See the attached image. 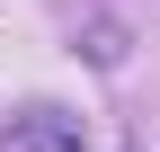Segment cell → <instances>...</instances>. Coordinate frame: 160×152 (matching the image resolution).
Masks as SVG:
<instances>
[{
	"label": "cell",
	"instance_id": "obj_2",
	"mask_svg": "<svg viewBox=\"0 0 160 152\" xmlns=\"http://www.w3.org/2000/svg\"><path fill=\"white\" fill-rule=\"evenodd\" d=\"M89 63H125V27H116V18H89Z\"/></svg>",
	"mask_w": 160,
	"mask_h": 152
},
{
	"label": "cell",
	"instance_id": "obj_1",
	"mask_svg": "<svg viewBox=\"0 0 160 152\" xmlns=\"http://www.w3.org/2000/svg\"><path fill=\"white\" fill-rule=\"evenodd\" d=\"M9 152H89V125L53 99H27V107H9Z\"/></svg>",
	"mask_w": 160,
	"mask_h": 152
}]
</instances>
